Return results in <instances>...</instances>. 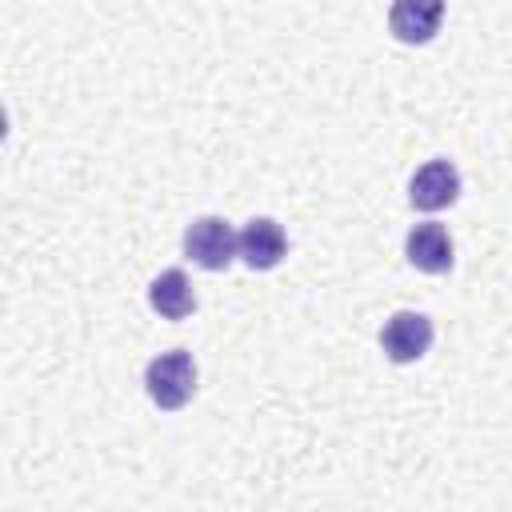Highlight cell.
Returning <instances> with one entry per match:
<instances>
[{
    "mask_svg": "<svg viewBox=\"0 0 512 512\" xmlns=\"http://www.w3.org/2000/svg\"><path fill=\"white\" fill-rule=\"evenodd\" d=\"M444 0H392L388 28L400 44H428L440 32Z\"/></svg>",
    "mask_w": 512,
    "mask_h": 512,
    "instance_id": "5b68a950",
    "label": "cell"
},
{
    "mask_svg": "<svg viewBox=\"0 0 512 512\" xmlns=\"http://www.w3.org/2000/svg\"><path fill=\"white\" fill-rule=\"evenodd\" d=\"M144 388H148V396H152L156 408H164V412L184 408L196 396V364H192V356L184 348H172V352L148 360Z\"/></svg>",
    "mask_w": 512,
    "mask_h": 512,
    "instance_id": "6da1fadb",
    "label": "cell"
},
{
    "mask_svg": "<svg viewBox=\"0 0 512 512\" xmlns=\"http://www.w3.org/2000/svg\"><path fill=\"white\" fill-rule=\"evenodd\" d=\"M404 256H408L420 272L440 276V272L452 268V236L444 232V224L424 220V224H416V228L408 232V240H404Z\"/></svg>",
    "mask_w": 512,
    "mask_h": 512,
    "instance_id": "52a82bcc",
    "label": "cell"
},
{
    "mask_svg": "<svg viewBox=\"0 0 512 512\" xmlns=\"http://www.w3.org/2000/svg\"><path fill=\"white\" fill-rule=\"evenodd\" d=\"M284 252H288V236H284V228L272 216H256V220L244 224V232H240V256H244L248 268L268 272V268H276L284 260Z\"/></svg>",
    "mask_w": 512,
    "mask_h": 512,
    "instance_id": "8992f818",
    "label": "cell"
},
{
    "mask_svg": "<svg viewBox=\"0 0 512 512\" xmlns=\"http://www.w3.org/2000/svg\"><path fill=\"white\" fill-rule=\"evenodd\" d=\"M380 348L392 364H412L432 348V320L420 312H392L384 332H380Z\"/></svg>",
    "mask_w": 512,
    "mask_h": 512,
    "instance_id": "3957f363",
    "label": "cell"
},
{
    "mask_svg": "<svg viewBox=\"0 0 512 512\" xmlns=\"http://www.w3.org/2000/svg\"><path fill=\"white\" fill-rule=\"evenodd\" d=\"M184 256L208 272H224L240 256V236L220 216H200L184 228Z\"/></svg>",
    "mask_w": 512,
    "mask_h": 512,
    "instance_id": "7a4b0ae2",
    "label": "cell"
},
{
    "mask_svg": "<svg viewBox=\"0 0 512 512\" xmlns=\"http://www.w3.org/2000/svg\"><path fill=\"white\" fill-rule=\"evenodd\" d=\"M148 304L164 320H184V316L196 312V292H192V284L180 268H168L148 284Z\"/></svg>",
    "mask_w": 512,
    "mask_h": 512,
    "instance_id": "ba28073f",
    "label": "cell"
},
{
    "mask_svg": "<svg viewBox=\"0 0 512 512\" xmlns=\"http://www.w3.org/2000/svg\"><path fill=\"white\" fill-rule=\"evenodd\" d=\"M460 196V172L452 160H428L424 168H416L412 184H408V200L420 212H440L448 204H456Z\"/></svg>",
    "mask_w": 512,
    "mask_h": 512,
    "instance_id": "277c9868",
    "label": "cell"
}]
</instances>
